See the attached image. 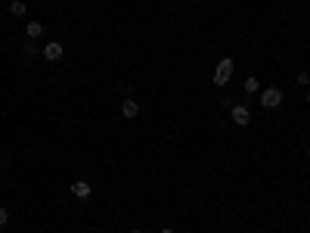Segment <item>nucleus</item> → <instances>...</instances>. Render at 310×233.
Instances as JSON below:
<instances>
[{
	"label": "nucleus",
	"mask_w": 310,
	"mask_h": 233,
	"mask_svg": "<svg viewBox=\"0 0 310 233\" xmlns=\"http://www.w3.org/2000/svg\"><path fill=\"white\" fill-rule=\"evenodd\" d=\"M233 71H236L233 59H230V56H227V59H221V62H217V68H214V84H217V87H224V84H230V78H233Z\"/></svg>",
	"instance_id": "f257e3e1"
},
{
	"label": "nucleus",
	"mask_w": 310,
	"mask_h": 233,
	"mask_svg": "<svg viewBox=\"0 0 310 233\" xmlns=\"http://www.w3.org/2000/svg\"><path fill=\"white\" fill-rule=\"evenodd\" d=\"M261 106H264V109H279V106H282L279 87H267V91H261Z\"/></svg>",
	"instance_id": "f03ea898"
},
{
	"label": "nucleus",
	"mask_w": 310,
	"mask_h": 233,
	"mask_svg": "<svg viewBox=\"0 0 310 233\" xmlns=\"http://www.w3.org/2000/svg\"><path fill=\"white\" fill-rule=\"evenodd\" d=\"M65 56V44H59V41H50L47 47H44V59L47 62H59Z\"/></svg>",
	"instance_id": "7ed1b4c3"
},
{
	"label": "nucleus",
	"mask_w": 310,
	"mask_h": 233,
	"mask_svg": "<svg viewBox=\"0 0 310 233\" xmlns=\"http://www.w3.org/2000/svg\"><path fill=\"white\" fill-rule=\"evenodd\" d=\"M230 118H233V124H239V128H245V124L251 121V112H248V106H233V112H230Z\"/></svg>",
	"instance_id": "20e7f679"
},
{
	"label": "nucleus",
	"mask_w": 310,
	"mask_h": 233,
	"mask_svg": "<svg viewBox=\"0 0 310 233\" xmlns=\"http://www.w3.org/2000/svg\"><path fill=\"white\" fill-rule=\"evenodd\" d=\"M90 193H93V190H90V184L87 181H75V184H71V196H75V199H90Z\"/></svg>",
	"instance_id": "39448f33"
},
{
	"label": "nucleus",
	"mask_w": 310,
	"mask_h": 233,
	"mask_svg": "<svg viewBox=\"0 0 310 233\" xmlns=\"http://www.w3.org/2000/svg\"><path fill=\"white\" fill-rule=\"evenodd\" d=\"M121 115H124V118H137V115H140V106H137V100H131V97H127V100L121 103Z\"/></svg>",
	"instance_id": "423d86ee"
},
{
	"label": "nucleus",
	"mask_w": 310,
	"mask_h": 233,
	"mask_svg": "<svg viewBox=\"0 0 310 233\" xmlns=\"http://www.w3.org/2000/svg\"><path fill=\"white\" fill-rule=\"evenodd\" d=\"M41 34H44V25H41L38 19H31V22L25 25V38H28V41H38Z\"/></svg>",
	"instance_id": "0eeeda50"
},
{
	"label": "nucleus",
	"mask_w": 310,
	"mask_h": 233,
	"mask_svg": "<svg viewBox=\"0 0 310 233\" xmlns=\"http://www.w3.org/2000/svg\"><path fill=\"white\" fill-rule=\"evenodd\" d=\"M245 94H261V81L258 78H245Z\"/></svg>",
	"instance_id": "6e6552de"
},
{
	"label": "nucleus",
	"mask_w": 310,
	"mask_h": 233,
	"mask_svg": "<svg viewBox=\"0 0 310 233\" xmlns=\"http://www.w3.org/2000/svg\"><path fill=\"white\" fill-rule=\"evenodd\" d=\"M10 16H25V0H13V4H10Z\"/></svg>",
	"instance_id": "1a4fd4ad"
},
{
	"label": "nucleus",
	"mask_w": 310,
	"mask_h": 233,
	"mask_svg": "<svg viewBox=\"0 0 310 233\" xmlns=\"http://www.w3.org/2000/svg\"><path fill=\"white\" fill-rule=\"evenodd\" d=\"M295 81H298L301 87H307V84H310V71H298V78H295Z\"/></svg>",
	"instance_id": "9d476101"
},
{
	"label": "nucleus",
	"mask_w": 310,
	"mask_h": 233,
	"mask_svg": "<svg viewBox=\"0 0 310 233\" xmlns=\"http://www.w3.org/2000/svg\"><path fill=\"white\" fill-rule=\"evenodd\" d=\"M7 221H10V211H7V208H0V227H7Z\"/></svg>",
	"instance_id": "9b49d317"
},
{
	"label": "nucleus",
	"mask_w": 310,
	"mask_h": 233,
	"mask_svg": "<svg viewBox=\"0 0 310 233\" xmlns=\"http://www.w3.org/2000/svg\"><path fill=\"white\" fill-rule=\"evenodd\" d=\"M22 56H34V47L31 44H22Z\"/></svg>",
	"instance_id": "f8f14e48"
},
{
	"label": "nucleus",
	"mask_w": 310,
	"mask_h": 233,
	"mask_svg": "<svg viewBox=\"0 0 310 233\" xmlns=\"http://www.w3.org/2000/svg\"><path fill=\"white\" fill-rule=\"evenodd\" d=\"M161 233H177V230H171V227H168V230H161Z\"/></svg>",
	"instance_id": "ddd939ff"
},
{
	"label": "nucleus",
	"mask_w": 310,
	"mask_h": 233,
	"mask_svg": "<svg viewBox=\"0 0 310 233\" xmlns=\"http://www.w3.org/2000/svg\"><path fill=\"white\" fill-rule=\"evenodd\" d=\"M131 233H143V230H131Z\"/></svg>",
	"instance_id": "4468645a"
},
{
	"label": "nucleus",
	"mask_w": 310,
	"mask_h": 233,
	"mask_svg": "<svg viewBox=\"0 0 310 233\" xmlns=\"http://www.w3.org/2000/svg\"><path fill=\"white\" fill-rule=\"evenodd\" d=\"M307 103H310V91H307Z\"/></svg>",
	"instance_id": "2eb2a0df"
},
{
	"label": "nucleus",
	"mask_w": 310,
	"mask_h": 233,
	"mask_svg": "<svg viewBox=\"0 0 310 233\" xmlns=\"http://www.w3.org/2000/svg\"><path fill=\"white\" fill-rule=\"evenodd\" d=\"M0 165H4V156H0Z\"/></svg>",
	"instance_id": "dca6fc26"
},
{
	"label": "nucleus",
	"mask_w": 310,
	"mask_h": 233,
	"mask_svg": "<svg viewBox=\"0 0 310 233\" xmlns=\"http://www.w3.org/2000/svg\"><path fill=\"white\" fill-rule=\"evenodd\" d=\"M307 159H310V149H307Z\"/></svg>",
	"instance_id": "f3484780"
}]
</instances>
